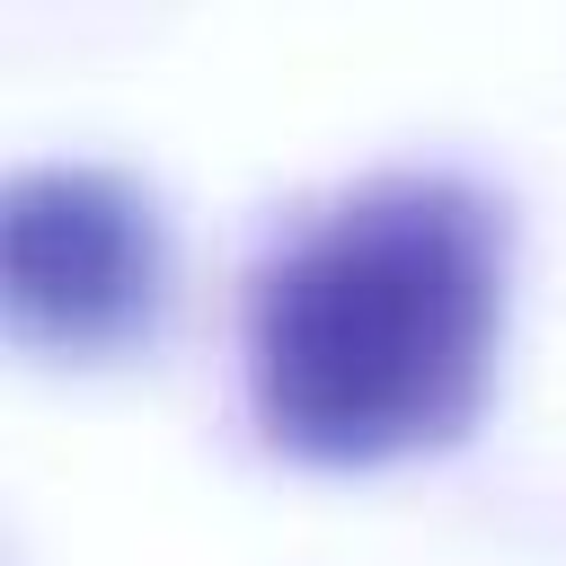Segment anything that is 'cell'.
<instances>
[{"label":"cell","instance_id":"6da1fadb","mask_svg":"<svg viewBox=\"0 0 566 566\" xmlns=\"http://www.w3.org/2000/svg\"><path fill=\"white\" fill-rule=\"evenodd\" d=\"M504 336V203L389 168L256 256L239 310L248 416L318 469H380L478 424Z\"/></svg>","mask_w":566,"mask_h":566},{"label":"cell","instance_id":"7a4b0ae2","mask_svg":"<svg viewBox=\"0 0 566 566\" xmlns=\"http://www.w3.org/2000/svg\"><path fill=\"white\" fill-rule=\"evenodd\" d=\"M168 292L159 203L88 159H44L0 186V327L27 354H124Z\"/></svg>","mask_w":566,"mask_h":566}]
</instances>
